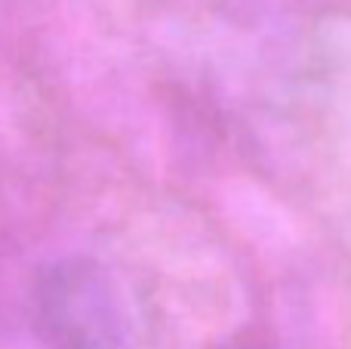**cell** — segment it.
<instances>
[{
	"mask_svg": "<svg viewBox=\"0 0 351 349\" xmlns=\"http://www.w3.org/2000/svg\"><path fill=\"white\" fill-rule=\"evenodd\" d=\"M31 319L47 349H121L123 306L111 275L86 257L49 263L31 291Z\"/></svg>",
	"mask_w": 351,
	"mask_h": 349,
	"instance_id": "obj_1",
	"label": "cell"
}]
</instances>
